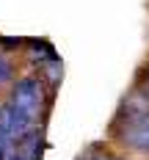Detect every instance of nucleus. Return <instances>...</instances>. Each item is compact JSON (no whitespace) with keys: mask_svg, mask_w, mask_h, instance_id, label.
I'll list each match as a JSON object with an SVG mask.
<instances>
[{"mask_svg":"<svg viewBox=\"0 0 149 160\" xmlns=\"http://www.w3.org/2000/svg\"><path fill=\"white\" fill-rule=\"evenodd\" d=\"M122 141L132 149L149 155V111L132 113L127 119V127L122 130Z\"/></svg>","mask_w":149,"mask_h":160,"instance_id":"obj_1","label":"nucleus"},{"mask_svg":"<svg viewBox=\"0 0 149 160\" xmlns=\"http://www.w3.org/2000/svg\"><path fill=\"white\" fill-rule=\"evenodd\" d=\"M11 78H14V64H11L8 58H3V55H0V86H3V83H8Z\"/></svg>","mask_w":149,"mask_h":160,"instance_id":"obj_2","label":"nucleus"}]
</instances>
